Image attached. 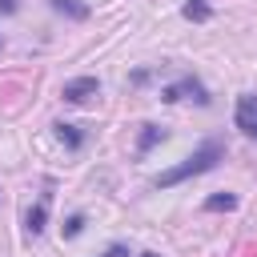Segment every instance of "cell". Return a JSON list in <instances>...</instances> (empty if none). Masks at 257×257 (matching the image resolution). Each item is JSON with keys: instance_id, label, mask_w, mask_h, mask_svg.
Returning <instances> with one entry per match:
<instances>
[{"instance_id": "1", "label": "cell", "mask_w": 257, "mask_h": 257, "mask_svg": "<svg viewBox=\"0 0 257 257\" xmlns=\"http://www.w3.org/2000/svg\"><path fill=\"white\" fill-rule=\"evenodd\" d=\"M221 157H225V145H221V141H205V145H201V149H193V153H189V157H185L181 165L165 169V173H161V177H157L153 185H157V189L181 185V181H189V177H197V173H209V169H213V165H217Z\"/></svg>"}, {"instance_id": "2", "label": "cell", "mask_w": 257, "mask_h": 257, "mask_svg": "<svg viewBox=\"0 0 257 257\" xmlns=\"http://www.w3.org/2000/svg\"><path fill=\"white\" fill-rule=\"evenodd\" d=\"M161 100H197V104H209V92H205V84L201 80H193V76H181L177 84H169V88H161Z\"/></svg>"}, {"instance_id": "3", "label": "cell", "mask_w": 257, "mask_h": 257, "mask_svg": "<svg viewBox=\"0 0 257 257\" xmlns=\"http://www.w3.org/2000/svg\"><path fill=\"white\" fill-rule=\"evenodd\" d=\"M100 92V80L96 76H76V80H68L64 88H60V96L68 100V104H84L88 96H96Z\"/></svg>"}, {"instance_id": "4", "label": "cell", "mask_w": 257, "mask_h": 257, "mask_svg": "<svg viewBox=\"0 0 257 257\" xmlns=\"http://www.w3.org/2000/svg\"><path fill=\"white\" fill-rule=\"evenodd\" d=\"M233 116H237V128L245 137H257V96H249V92L237 96V112Z\"/></svg>"}, {"instance_id": "5", "label": "cell", "mask_w": 257, "mask_h": 257, "mask_svg": "<svg viewBox=\"0 0 257 257\" xmlns=\"http://www.w3.org/2000/svg\"><path fill=\"white\" fill-rule=\"evenodd\" d=\"M44 217H48V201H40L36 209H28V213H24V229H28L32 237H36V233L44 229Z\"/></svg>"}, {"instance_id": "6", "label": "cell", "mask_w": 257, "mask_h": 257, "mask_svg": "<svg viewBox=\"0 0 257 257\" xmlns=\"http://www.w3.org/2000/svg\"><path fill=\"white\" fill-rule=\"evenodd\" d=\"M56 137H60V141H64L68 149H80V145H84V137H80V128H76V124H64V120L56 124Z\"/></svg>"}, {"instance_id": "7", "label": "cell", "mask_w": 257, "mask_h": 257, "mask_svg": "<svg viewBox=\"0 0 257 257\" xmlns=\"http://www.w3.org/2000/svg\"><path fill=\"white\" fill-rule=\"evenodd\" d=\"M185 16L189 20H209L213 8H209V0H185Z\"/></svg>"}, {"instance_id": "8", "label": "cell", "mask_w": 257, "mask_h": 257, "mask_svg": "<svg viewBox=\"0 0 257 257\" xmlns=\"http://www.w3.org/2000/svg\"><path fill=\"white\" fill-rule=\"evenodd\" d=\"M205 209H209V213H221V209H237V197H233V193H217V197H209V201H205Z\"/></svg>"}, {"instance_id": "9", "label": "cell", "mask_w": 257, "mask_h": 257, "mask_svg": "<svg viewBox=\"0 0 257 257\" xmlns=\"http://www.w3.org/2000/svg\"><path fill=\"white\" fill-rule=\"evenodd\" d=\"M52 8H56V12H68L72 20H84V16H88V8L76 4V0H52Z\"/></svg>"}, {"instance_id": "10", "label": "cell", "mask_w": 257, "mask_h": 257, "mask_svg": "<svg viewBox=\"0 0 257 257\" xmlns=\"http://www.w3.org/2000/svg\"><path fill=\"white\" fill-rule=\"evenodd\" d=\"M141 128H145V133H141V153L153 149L157 141H165V128H157V124H141Z\"/></svg>"}, {"instance_id": "11", "label": "cell", "mask_w": 257, "mask_h": 257, "mask_svg": "<svg viewBox=\"0 0 257 257\" xmlns=\"http://www.w3.org/2000/svg\"><path fill=\"white\" fill-rule=\"evenodd\" d=\"M80 229H84V217H80V213H72V217L64 221V237H76Z\"/></svg>"}, {"instance_id": "12", "label": "cell", "mask_w": 257, "mask_h": 257, "mask_svg": "<svg viewBox=\"0 0 257 257\" xmlns=\"http://www.w3.org/2000/svg\"><path fill=\"white\" fill-rule=\"evenodd\" d=\"M0 12H16V0H0Z\"/></svg>"}, {"instance_id": "13", "label": "cell", "mask_w": 257, "mask_h": 257, "mask_svg": "<svg viewBox=\"0 0 257 257\" xmlns=\"http://www.w3.org/2000/svg\"><path fill=\"white\" fill-rule=\"evenodd\" d=\"M104 257H128V253H124V249H120V245H112V249H108V253H104Z\"/></svg>"}, {"instance_id": "14", "label": "cell", "mask_w": 257, "mask_h": 257, "mask_svg": "<svg viewBox=\"0 0 257 257\" xmlns=\"http://www.w3.org/2000/svg\"><path fill=\"white\" fill-rule=\"evenodd\" d=\"M141 257H157V253H141Z\"/></svg>"}]
</instances>
